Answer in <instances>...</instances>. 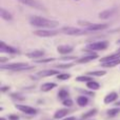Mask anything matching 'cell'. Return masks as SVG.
<instances>
[{
  "mask_svg": "<svg viewBox=\"0 0 120 120\" xmlns=\"http://www.w3.org/2000/svg\"><path fill=\"white\" fill-rule=\"evenodd\" d=\"M30 23L34 26L37 27H44V29H54V27L58 26L59 22L55 20H51V19L42 18V17L34 16L30 18Z\"/></svg>",
  "mask_w": 120,
  "mask_h": 120,
  "instance_id": "6da1fadb",
  "label": "cell"
},
{
  "mask_svg": "<svg viewBox=\"0 0 120 120\" xmlns=\"http://www.w3.org/2000/svg\"><path fill=\"white\" fill-rule=\"evenodd\" d=\"M1 70H10V71H25V70H31L33 66H30L27 63H23V62H17V63H10V64H1L0 65Z\"/></svg>",
  "mask_w": 120,
  "mask_h": 120,
  "instance_id": "7a4b0ae2",
  "label": "cell"
},
{
  "mask_svg": "<svg viewBox=\"0 0 120 120\" xmlns=\"http://www.w3.org/2000/svg\"><path fill=\"white\" fill-rule=\"evenodd\" d=\"M61 32L65 35H70V36H80V35H84L86 34V30H81V29H77V27H73V26H64L61 29Z\"/></svg>",
  "mask_w": 120,
  "mask_h": 120,
  "instance_id": "3957f363",
  "label": "cell"
},
{
  "mask_svg": "<svg viewBox=\"0 0 120 120\" xmlns=\"http://www.w3.org/2000/svg\"><path fill=\"white\" fill-rule=\"evenodd\" d=\"M109 46V42L108 41H98V42H94L91 43L86 46V50L90 51H101V50H105Z\"/></svg>",
  "mask_w": 120,
  "mask_h": 120,
  "instance_id": "277c9868",
  "label": "cell"
},
{
  "mask_svg": "<svg viewBox=\"0 0 120 120\" xmlns=\"http://www.w3.org/2000/svg\"><path fill=\"white\" fill-rule=\"evenodd\" d=\"M58 33H59L58 31H53V30H38V31L34 32V34H35L36 36L43 37V38L53 37V36L58 35Z\"/></svg>",
  "mask_w": 120,
  "mask_h": 120,
  "instance_id": "5b68a950",
  "label": "cell"
},
{
  "mask_svg": "<svg viewBox=\"0 0 120 120\" xmlns=\"http://www.w3.org/2000/svg\"><path fill=\"white\" fill-rule=\"evenodd\" d=\"M20 3L24 4V5L31 6L33 8H37V10H44V6L41 2L37 1V0H18Z\"/></svg>",
  "mask_w": 120,
  "mask_h": 120,
  "instance_id": "8992f818",
  "label": "cell"
},
{
  "mask_svg": "<svg viewBox=\"0 0 120 120\" xmlns=\"http://www.w3.org/2000/svg\"><path fill=\"white\" fill-rule=\"evenodd\" d=\"M15 108L26 115H35L36 113H37L36 109L32 108V106H27V105H25V104H16Z\"/></svg>",
  "mask_w": 120,
  "mask_h": 120,
  "instance_id": "52a82bcc",
  "label": "cell"
},
{
  "mask_svg": "<svg viewBox=\"0 0 120 120\" xmlns=\"http://www.w3.org/2000/svg\"><path fill=\"white\" fill-rule=\"evenodd\" d=\"M85 29H86V31L90 32L102 31V30L108 29V24H105V23H90Z\"/></svg>",
  "mask_w": 120,
  "mask_h": 120,
  "instance_id": "ba28073f",
  "label": "cell"
},
{
  "mask_svg": "<svg viewBox=\"0 0 120 120\" xmlns=\"http://www.w3.org/2000/svg\"><path fill=\"white\" fill-rule=\"evenodd\" d=\"M0 52L8 53V54H16V53H18V51H17L16 49L12 48V46L8 45V44H5L3 41H1L0 42Z\"/></svg>",
  "mask_w": 120,
  "mask_h": 120,
  "instance_id": "9c48e42d",
  "label": "cell"
},
{
  "mask_svg": "<svg viewBox=\"0 0 120 120\" xmlns=\"http://www.w3.org/2000/svg\"><path fill=\"white\" fill-rule=\"evenodd\" d=\"M59 71L56 70H44L41 72H38V76L40 77H50V76H54V75H59Z\"/></svg>",
  "mask_w": 120,
  "mask_h": 120,
  "instance_id": "30bf717a",
  "label": "cell"
},
{
  "mask_svg": "<svg viewBox=\"0 0 120 120\" xmlns=\"http://www.w3.org/2000/svg\"><path fill=\"white\" fill-rule=\"evenodd\" d=\"M115 13H116V10H115V8H110V10L103 11V12H101L99 14V18L100 19H109L112 16H114Z\"/></svg>",
  "mask_w": 120,
  "mask_h": 120,
  "instance_id": "8fae6325",
  "label": "cell"
},
{
  "mask_svg": "<svg viewBox=\"0 0 120 120\" xmlns=\"http://www.w3.org/2000/svg\"><path fill=\"white\" fill-rule=\"evenodd\" d=\"M96 58H98L97 54H91V55H87V56H84V57H82V58L78 59L77 63H86V62H90Z\"/></svg>",
  "mask_w": 120,
  "mask_h": 120,
  "instance_id": "7c38bea8",
  "label": "cell"
},
{
  "mask_svg": "<svg viewBox=\"0 0 120 120\" xmlns=\"http://www.w3.org/2000/svg\"><path fill=\"white\" fill-rule=\"evenodd\" d=\"M44 55V52L43 51H40V50H36V51H33V52H30L26 54V57L29 58H33V59H36V58H40Z\"/></svg>",
  "mask_w": 120,
  "mask_h": 120,
  "instance_id": "4fadbf2b",
  "label": "cell"
},
{
  "mask_svg": "<svg viewBox=\"0 0 120 120\" xmlns=\"http://www.w3.org/2000/svg\"><path fill=\"white\" fill-rule=\"evenodd\" d=\"M57 51H58L59 54L65 55V54H70L73 51V48L71 45H60L57 48Z\"/></svg>",
  "mask_w": 120,
  "mask_h": 120,
  "instance_id": "5bb4252c",
  "label": "cell"
},
{
  "mask_svg": "<svg viewBox=\"0 0 120 120\" xmlns=\"http://www.w3.org/2000/svg\"><path fill=\"white\" fill-rule=\"evenodd\" d=\"M118 98V95H117V93H115V92H113V93H110L109 95L105 96V98H104V103L105 104H109V103H112V102H114L115 100Z\"/></svg>",
  "mask_w": 120,
  "mask_h": 120,
  "instance_id": "9a60e30c",
  "label": "cell"
},
{
  "mask_svg": "<svg viewBox=\"0 0 120 120\" xmlns=\"http://www.w3.org/2000/svg\"><path fill=\"white\" fill-rule=\"evenodd\" d=\"M118 64H120V58L111 60V61H108V62H102L101 65L103 68H113V66H116Z\"/></svg>",
  "mask_w": 120,
  "mask_h": 120,
  "instance_id": "2e32d148",
  "label": "cell"
},
{
  "mask_svg": "<svg viewBox=\"0 0 120 120\" xmlns=\"http://www.w3.org/2000/svg\"><path fill=\"white\" fill-rule=\"evenodd\" d=\"M56 86H57V84L54 82H46V83H43V84L41 85V91L42 92H49V91H51V90L55 89Z\"/></svg>",
  "mask_w": 120,
  "mask_h": 120,
  "instance_id": "e0dca14e",
  "label": "cell"
},
{
  "mask_svg": "<svg viewBox=\"0 0 120 120\" xmlns=\"http://www.w3.org/2000/svg\"><path fill=\"white\" fill-rule=\"evenodd\" d=\"M0 16H1L2 19H4V20H8V21H10V20H12V19H13L12 14H11V13H8L6 10H4L3 8H0Z\"/></svg>",
  "mask_w": 120,
  "mask_h": 120,
  "instance_id": "ac0fdd59",
  "label": "cell"
},
{
  "mask_svg": "<svg viewBox=\"0 0 120 120\" xmlns=\"http://www.w3.org/2000/svg\"><path fill=\"white\" fill-rule=\"evenodd\" d=\"M68 113V109H61V110H58L54 114V118L55 119H61V118H63L64 116H66Z\"/></svg>",
  "mask_w": 120,
  "mask_h": 120,
  "instance_id": "d6986e66",
  "label": "cell"
},
{
  "mask_svg": "<svg viewBox=\"0 0 120 120\" xmlns=\"http://www.w3.org/2000/svg\"><path fill=\"white\" fill-rule=\"evenodd\" d=\"M86 87L89 90H92V91H97V90L100 89V84L98 82H96V81L92 80V81L86 82Z\"/></svg>",
  "mask_w": 120,
  "mask_h": 120,
  "instance_id": "ffe728a7",
  "label": "cell"
},
{
  "mask_svg": "<svg viewBox=\"0 0 120 120\" xmlns=\"http://www.w3.org/2000/svg\"><path fill=\"white\" fill-rule=\"evenodd\" d=\"M120 58V51L116 54H113L111 56H106L104 58H101L100 59V62H108V61H111V60H114V59H118Z\"/></svg>",
  "mask_w": 120,
  "mask_h": 120,
  "instance_id": "44dd1931",
  "label": "cell"
},
{
  "mask_svg": "<svg viewBox=\"0 0 120 120\" xmlns=\"http://www.w3.org/2000/svg\"><path fill=\"white\" fill-rule=\"evenodd\" d=\"M87 102H89V100H87V98L85 96H79L77 98V104L79 106H85L87 104Z\"/></svg>",
  "mask_w": 120,
  "mask_h": 120,
  "instance_id": "7402d4cb",
  "label": "cell"
},
{
  "mask_svg": "<svg viewBox=\"0 0 120 120\" xmlns=\"http://www.w3.org/2000/svg\"><path fill=\"white\" fill-rule=\"evenodd\" d=\"M106 74L105 71H93V72H89L87 75L89 76H96V77H101Z\"/></svg>",
  "mask_w": 120,
  "mask_h": 120,
  "instance_id": "603a6c76",
  "label": "cell"
},
{
  "mask_svg": "<svg viewBox=\"0 0 120 120\" xmlns=\"http://www.w3.org/2000/svg\"><path fill=\"white\" fill-rule=\"evenodd\" d=\"M92 80H93V78H91L89 76H79L76 78V81H78V82H89V81Z\"/></svg>",
  "mask_w": 120,
  "mask_h": 120,
  "instance_id": "cb8c5ba5",
  "label": "cell"
},
{
  "mask_svg": "<svg viewBox=\"0 0 120 120\" xmlns=\"http://www.w3.org/2000/svg\"><path fill=\"white\" fill-rule=\"evenodd\" d=\"M58 97L59 99H62V100L66 99V98H68V92L65 91V90H61L58 93Z\"/></svg>",
  "mask_w": 120,
  "mask_h": 120,
  "instance_id": "d4e9b609",
  "label": "cell"
},
{
  "mask_svg": "<svg viewBox=\"0 0 120 120\" xmlns=\"http://www.w3.org/2000/svg\"><path fill=\"white\" fill-rule=\"evenodd\" d=\"M96 113H97V110H96V109H94V110L89 111V112L85 113V114L82 116V119H87V118H90V117L94 116V115H95Z\"/></svg>",
  "mask_w": 120,
  "mask_h": 120,
  "instance_id": "484cf974",
  "label": "cell"
},
{
  "mask_svg": "<svg viewBox=\"0 0 120 120\" xmlns=\"http://www.w3.org/2000/svg\"><path fill=\"white\" fill-rule=\"evenodd\" d=\"M119 112H120V109H118V108L111 109V110L108 111V115H109V116H111V117H114V116H116Z\"/></svg>",
  "mask_w": 120,
  "mask_h": 120,
  "instance_id": "4316f807",
  "label": "cell"
},
{
  "mask_svg": "<svg viewBox=\"0 0 120 120\" xmlns=\"http://www.w3.org/2000/svg\"><path fill=\"white\" fill-rule=\"evenodd\" d=\"M70 78H71V75L70 74H59V75H57V79L62 80V81L68 80V79H70Z\"/></svg>",
  "mask_w": 120,
  "mask_h": 120,
  "instance_id": "83f0119b",
  "label": "cell"
},
{
  "mask_svg": "<svg viewBox=\"0 0 120 120\" xmlns=\"http://www.w3.org/2000/svg\"><path fill=\"white\" fill-rule=\"evenodd\" d=\"M62 104H63L64 106H68V108H71V106L73 105V100L71 99V98H66V99H64L63 101H62Z\"/></svg>",
  "mask_w": 120,
  "mask_h": 120,
  "instance_id": "f1b7e54d",
  "label": "cell"
},
{
  "mask_svg": "<svg viewBox=\"0 0 120 120\" xmlns=\"http://www.w3.org/2000/svg\"><path fill=\"white\" fill-rule=\"evenodd\" d=\"M74 65L73 63H66V64H57L56 68H72Z\"/></svg>",
  "mask_w": 120,
  "mask_h": 120,
  "instance_id": "f546056e",
  "label": "cell"
},
{
  "mask_svg": "<svg viewBox=\"0 0 120 120\" xmlns=\"http://www.w3.org/2000/svg\"><path fill=\"white\" fill-rule=\"evenodd\" d=\"M55 58H48V59H41V60H37V63H46V62H51V61H54Z\"/></svg>",
  "mask_w": 120,
  "mask_h": 120,
  "instance_id": "4dcf8cb0",
  "label": "cell"
},
{
  "mask_svg": "<svg viewBox=\"0 0 120 120\" xmlns=\"http://www.w3.org/2000/svg\"><path fill=\"white\" fill-rule=\"evenodd\" d=\"M79 91H80L81 93H83V94H87V95H90V96H94L93 92H86V91H83V90H79Z\"/></svg>",
  "mask_w": 120,
  "mask_h": 120,
  "instance_id": "1f68e13d",
  "label": "cell"
},
{
  "mask_svg": "<svg viewBox=\"0 0 120 120\" xmlns=\"http://www.w3.org/2000/svg\"><path fill=\"white\" fill-rule=\"evenodd\" d=\"M10 119H11V120H18L19 117H18V116H14V115H11V116H10Z\"/></svg>",
  "mask_w": 120,
  "mask_h": 120,
  "instance_id": "d6a6232c",
  "label": "cell"
},
{
  "mask_svg": "<svg viewBox=\"0 0 120 120\" xmlns=\"http://www.w3.org/2000/svg\"><path fill=\"white\" fill-rule=\"evenodd\" d=\"M63 120H76V118L73 117V116H71V117H68V118H64Z\"/></svg>",
  "mask_w": 120,
  "mask_h": 120,
  "instance_id": "836d02e7",
  "label": "cell"
},
{
  "mask_svg": "<svg viewBox=\"0 0 120 120\" xmlns=\"http://www.w3.org/2000/svg\"><path fill=\"white\" fill-rule=\"evenodd\" d=\"M62 59L63 60H72V59H75V57H63Z\"/></svg>",
  "mask_w": 120,
  "mask_h": 120,
  "instance_id": "e575fe53",
  "label": "cell"
},
{
  "mask_svg": "<svg viewBox=\"0 0 120 120\" xmlns=\"http://www.w3.org/2000/svg\"><path fill=\"white\" fill-rule=\"evenodd\" d=\"M8 89H10L8 86H3V87H1V92H5V91H8Z\"/></svg>",
  "mask_w": 120,
  "mask_h": 120,
  "instance_id": "d590c367",
  "label": "cell"
},
{
  "mask_svg": "<svg viewBox=\"0 0 120 120\" xmlns=\"http://www.w3.org/2000/svg\"><path fill=\"white\" fill-rule=\"evenodd\" d=\"M116 104H117V105H120V101H118V102H117Z\"/></svg>",
  "mask_w": 120,
  "mask_h": 120,
  "instance_id": "8d00e7d4",
  "label": "cell"
},
{
  "mask_svg": "<svg viewBox=\"0 0 120 120\" xmlns=\"http://www.w3.org/2000/svg\"><path fill=\"white\" fill-rule=\"evenodd\" d=\"M0 120H5V118H3V117H1V118H0Z\"/></svg>",
  "mask_w": 120,
  "mask_h": 120,
  "instance_id": "74e56055",
  "label": "cell"
},
{
  "mask_svg": "<svg viewBox=\"0 0 120 120\" xmlns=\"http://www.w3.org/2000/svg\"><path fill=\"white\" fill-rule=\"evenodd\" d=\"M77 1H78V0H77Z\"/></svg>",
  "mask_w": 120,
  "mask_h": 120,
  "instance_id": "f35d334b",
  "label": "cell"
},
{
  "mask_svg": "<svg viewBox=\"0 0 120 120\" xmlns=\"http://www.w3.org/2000/svg\"><path fill=\"white\" fill-rule=\"evenodd\" d=\"M119 42H120V41H119Z\"/></svg>",
  "mask_w": 120,
  "mask_h": 120,
  "instance_id": "ab89813d",
  "label": "cell"
}]
</instances>
